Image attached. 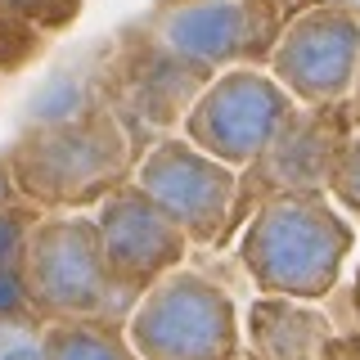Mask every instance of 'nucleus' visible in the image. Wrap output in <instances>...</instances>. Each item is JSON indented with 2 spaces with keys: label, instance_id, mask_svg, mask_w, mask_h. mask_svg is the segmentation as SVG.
Here are the masks:
<instances>
[{
  "label": "nucleus",
  "instance_id": "f257e3e1",
  "mask_svg": "<svg viewBox=\"0 0 360 360\" xmlns=\"http://www.w3.org/2000/svg\"><path fill=\"white\" fill-rule=\"evenodd\" d=\"M0 158L22 202L41 212H95V202L135 176L140 149L117 112L99 104L72 122L22 127Z\"/></svg>",
  "mask_w": 360,
  "mask_h": 360
},
{
  "label": "nucleus",
  "instance_id": "f03ea898",
  "mask_svg": "<svg viewBox=\"0 0 360 360\" xmlns=\"http://www.w3.org/2000/svg\"><path fill=\"white\" fill-rule=\"evenodd\" d=\"M356 248V225L324 189L266 198L239 230V266L266 297L329 302L347 252Z\"/></svg>",
  "mask_w": 360,
  "mask_h": 360
},
{
  "label": "nucleus",
  "instance_id": "7ed1b4c3",
  "mask_svg": "<svg viewBox=\"0 0 360 360\" xmlns=\"http://www.w3.org/2000/svg\"><path fill=\"white\" fill-rule=\"evenodd\" d=\"M22 279H27L32 311L41 324L90 320V315L127 324L135 307L108 279L95 221L82 212H45L37 221L27 252H22Z\"/></svg>",
  "mask_w": 360,
  "mask_h": 360
},
{
  "label": "nucleus",
  "instance_id": "20e7f679",
  "mask_svg": "<svg viewBox=\"0 0 360 360\" xmlns=\"http://www.w3.org/2000/svg\"><path fill=\"white\" fill-rule=\"evenodd\" d=\"M127 342L140 360H239V311L217 279L189 266L167 270L127 315Z\"/></svg>",
  "mask_w": 360,
  "mask_h": 360
},
{
  "label": "nucleus",
  "instance_id": "39448f33",
  "mask_svg": "<svg viewBox=\"0 0 360 360\" xmlns=\"http://www.w3.org/2000/svg\"><path fill=\"white\" fill-rule=\"evenodd\" d=\"M288 18L279 0H158L144 27L185 63L217 77L239 63L266 68Z\"/></svg>",
  "mask_w": 360,
  "mask_h": 360
},
{
  "label": "nucleus",
  "instance_id": "423d86ee",
  "mask_svg": "<svg viewBox=\"0 0 360 360\" xmlns=\"http://www.w3.org/2000/svg\"><path fill=\"white\" fill-rule=\"evenodd\" d=\"M297 108L292 95L266 68L239 63L217 72L207 86L198 90L194 108L180 122V135L189 144H198L202 153H212L217 162L243 172L257 153L275 140V131L284 127V117Z\"/></svg>",
  "mask_w": 360,
  "mask_h": 360
},
{
  "label": "nucleus",
  "instance_id": "0eeeda50",
  "mask_svg": "<svg viewBox=\"0 0 360 360\" xmlns=\"http://www.w3.org/2000/svg\"><path fill=\"white\" fill-rule=\"evenodd\" d=\"M356 131L352 122V99L329 108H307L297 104L275 131V140L239 172L234 189V217H230V239L243 230V221L275 194H297V189H329L338 149Z\"/></svg>",
  "mask_w": 360,
  "mask_h": 360
},
{
  "label": "nucleus",
  "instance_id": "6e6552de",
  "mask_svg": "<svg viewBox=\"0 0 360 360\" xmlns=\"http://www.w3.org/2000/svg\"><path fill=\"white\" fill-rule=\"evenodd\" d=\"M135 185L185 230L198 248H225L230 243V217H234V189L239 172L202 153L185 135L153 140L144 158L135 162Z\"/></svg>",
  "mask_w": 360,
  "mask_h": 360
},
{
  "label": "nucleus",
  "instance_id": "1a4fd4ad",
  "mask_svg": "<svg viewBox=\"0 0 360 360\" xmlns=\"http://www.w3.org/2000/svg\"><path fill=\"white\" fill-rule=\"evenodd\" d=\"M266 72L292 95V104H347L360 72V18L333 5L297 9L279 32Z\"/></svg>",
  "mask_w": 360,
  "mask_h": 360
},
{
  "label": "nucleus",
  "instance_id": "9d476101",
  "mask_svg": "<svg viewBox=\"0 0 360 360\" xmlns=\"http://www.w3.org/2000/svg\"><path fill=\"white\" fill-rule=\"evenodd\" d=\"M207 82L212 77L202 68L172 54L149 27L122 32L117 50L104 68V104L122 117V127L131 131L135 149H140V131H167L185 122V112L194 108L198 90Z\"/></svg>",
  "mask_w": 360,
  "mask_h": 360
},
{
  "label": "nucleus",
  "instance_id": "9b49d317",
  "mask_svg": "<svg viewBox=\"0 0 360 360\" xmlns=\"http://www.w3.org/2000/svg\"><path fill=\"white\" fill-rule=\"evenodd\" d=\"M90 221H95V234H99V252H104L108 279L131 302H140L144 288L158 284L167 270L185 266V257H189L185 230L135 180L117 185L104 202H95Z\"/></svg>",
  "mask_w": 360,
  "mask_h": 360
},
{
  "label": "nucleus",
  "instance_id": "f8f14e48",
  "mask_svg": "<svg viewBox=\"0 0 360 360\" xmlns=\"http://www.w3.org/2000/svg\"><path fill=\"white\" fill-rule=\"evenodd\" d=\"M333 338V320L315 302L257 297L248 307V347L257 360H320Z\"/></svg>",
  "mask_w": 360,
  "mask_h": 360
},
{
  "label": "nucleus",
  "instance_id": "ddd939ff",
  "mask_svg": "<svg viewBox=\"0 0 360 360\" xmlns=\"http://www.w3.org/2000/svg\"><path fill=\"white\" fill-rule=\"evenodd\" d=\"M41 360H140L122 320H54L41 324Z\"/></svg>",
  "mask_w": 360,
  "mask_h": 360
},
{
  "label": "nucleus",
  "instance_id": "4468645a",
  "mask_svg": "<svg viewBox=\"0 0 360 360\" xmlns=\"http://www.w3.org/2000/svg\"><path fill=\"white\" fill-rule=\"evenodd\" d=\"M104 68L68 63L59 72H50L45 86L27 104V127H54V122H72V117H82V112L99 108L104 104Z\"/></svg>",
  "mask_w": 360,
  "mask_h": 360
},
{
  "label": "nucleus",
  "instance_id": "2eb2a0df",
  "mask_svg": "<svg viewBox=\"0 0 360 360\" xmlns=\"http://www.w3.org/2000/svg\"><path fill=\"white\" fill-rule=\"evenodd\" d=\"M45 217L41 207L22 198H9L0 202V270L5 266H22V252H27V239L37 230V221Z\"/></svg>",
  "mask_w": 360,
  "mask_h": 360
},
{
  "label": "nucleus",
  "instance_id": "dca6fc26",
  "mask_svg": "<svg viewBox=\"0 0 360 360\" xmlns=\"http://www.w3.org/2000/svg\"><path fill=\"white\" fill-rule=\"evenodd\" d=\"M82 14V0H0V18L27 22L37 32H63Z\"/></svg>",
  "mask_w": 360,
  "mask_h": 360
},
{
  "label": "nucleus",
  "instance_id": "f3484780",
  "mask_svg": "<svg viewBox=\"0 0 360 360\" xmlns=\"http://www.w3.org/2000/svg\"><path fill=\"white\" fill-rule=\"evenodd\" d=\"M347 217H360V127L347 135V144L338 149V162H333V176H329V189H324Z\"/></svg>",
  "mask_w": 360,
  "mask_h": 360
},
{
  "label": "nucleus",
  "instance_id": "a211bd4d",
  "mask_svg": "<svg viewBox=\"0 0 360 360\" xmlns=\"http://www.w3.org/2000/svg\"><path fill=\"white\" fill-rule=\"evenodd\" d=\"M0 324H41L32 311V292L22 279V266H5L0 270Z\"/></svg>",
  "mask_w": 360,
  "mask_h": 360
},
{
  "label": "nucleus",
  "instance_id": "6ab92c4d",
  "mask_svg": "<svg viewBox=\"0 0 360 360\" xmlns=\"http://www.w3.org/2000/svg\"><path fill=\"white\" fill-rule=\"evenodd\" d=\"M0 360H41L37 324H0Z\"/></svg>",
  "mask_w": 360,
  "mask_h": 360
},
{
  "label": "nucleus",
  "instance_id": "aec40b11",
  "mask_svg": "<svg viewBox=\"0 0 360 360\" xmlns=\"http://www.w3.org/2000/svg\"><path fill=\"white\" fill-rule=\"evenodd\" d=\"M320 360H360V329L356 333H333L329 342H324Z\"/></svg>",
  "mask_w": 360,
  "mask_h": 360
},
{
  "label": "nucleus",
  "instance_id": "412c9836",
  "mask_svg": "<svg viewBox=\"0 0 360 360\" xmlns=\"http://www.w3.org/2000/svg\"><path fill=\"white\" fill-rule=\"evenodd\" d=\"M352 320H356V329H360V266H356V275H352Z\"/></svg>",
  "mask_w": 360,
  "mask_h": 360
},
{
  "label": "nucleus",
  "instance_id": "4be33fe9",
  "mask_svg": "<svg viewBox=\"0 0 360 360\" xmlns=\"http://www.w3.org/2000/svg\"><path fill=\"white\" fill-rule=\"evenodd\" d=\"M311 5H333V9H347V14L360 18V0H311Z\"/></svg>",
  "mask_w": 360,
  "mask_h": 360
},
{
  "label": "nucleus",
  "instance_id": "5701e85b",
  "mask_svg": "<svg viewBox=\"0 0 360 360\" xmlns=\"http://www.w3.org/2000/svg\"><path fill=\"white\" fill-rule=\"evenodd\" d=\"M352 122L360 127V72H356V90H352Z\"/></svg>",
  "mask_w": 360,
  "mask_h": 360
},
{
  "label": "nucleus",
  "instance_id": "b1692460",
  "mask_svg": "<svg viewBox=\"0 0 360 360\" xmlns=\"http://www.w3.org/2000/svg\"><path fill=\"white\" fill-rule=\"evenodd\" d=\"M279 5H284V9H288V14H297V9H307V5H311V0H279Z\"/></svg>",
  "mask_w": 360,
  "mask_h": 360
}]
</instances>
